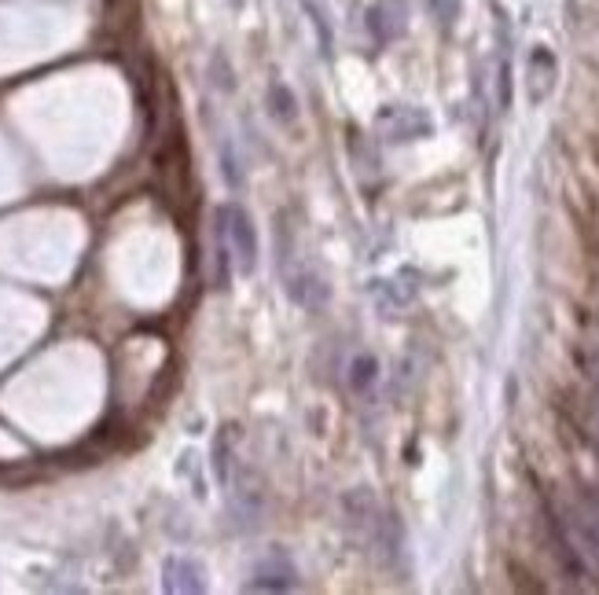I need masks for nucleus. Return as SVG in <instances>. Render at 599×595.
<instances>
[{"mask_svg":"<svg viewBox=\"0 0 599 595\" xmlns=\"http://www.w3.org/2000/svg\"><path fill=\"white\" fill-rule=\"evenodd\" d=\"M217 232H221L225 250L236 258L239 272L250 276L254 265H258V236H254V221H250V214L236 203L221 206V210H217Z\"/></svg>","mask_w":599,"mask_h":595,"instance_id":"1","label":"nucleus"},{"mask_svg":"<svg viewBox=\"0 0 599 595\" xmlns=\"http://www.w3.org/2000/svg\"><path fill=\"white\" fill-rule=\"evenodd\" d=\"M298 584V570L287 555H269L254 566V577L247 581V592H291Z\"/></svg>","mask_w":599,"mask_h":595,"instance_id":"2","label":"nucleus"},{"mask_svg":"<svg viewBox=\"0 0 599 595\" xmlns=\"http://www.w3.org/2000/svg\"><path fill=\"white\" fill-rule=\"evenodd\" d=\"M162 588L173 595H192L206 592V570L195 559H184V555H170L166 566H162Z\"/></svg>","mask_w":599,"mask_h":595,"instance_id":"3","label":"nucleus"},{"mask_svg":"<svg viewBox=\"0 0 599 595\" xmlns=\"http://www.w3.org/2000/svg\"><path fill=\"white\" fill-rule=\"evenodd\" d=\"M269 103H272V114L280 118V122L291 125L298 118V107H294V92L287 85H272L269 89Z\"/></svg>","mask_w":599,"mask_h":595,"instance_id":"4","label":"nucleus"},{"mask_svg":"<svg viewBox=\"0 0 599 595\" xmlns=\"http://www.w3.org/2000/svg\"><path fill=\"white\" fill-rule=\"evenodd\" d=\"M210 74H214V85L221 92H236V78H232V67H228V59L221 52H214L210 59Z\"/></svg>","mask_w":599,"mask_h":595,"instance_id":"5","label":"nucleus"},{"mask_svg":"<svg viewBox=\"0 0 599 595\" xmlns=\"http://www.w3.org/2000/svg\"><path fill=\"white\" fill-rule=\"evenodd\" d=\"M353 375H350V382H353V390H364L368 382L375 379V360L372 357H357L353 360Z\"/></svg>","mask_w":599,"mask_h":595,"instance_id":"6","label":"nucleus"},{"mask_svg":"<svg viewBox=\"0 0 599 595\" xmlns=\"http://www.w3.org/2000/svg\"><path fill=\"white\" fill-rule=\"evenodd\" d=\"M221 173H225L228 188H236L239 184V166H236V151H232V144L225 140V147H221Z\"/></svg>","mask_w":599,"mask_h":595,"instance_id":"7","label":"nucleus"},{"mask_svg":"<svg viewBox=\"0 0 599 595\" xmlns=\"http://www.w3.org/2000/svg\"><path fill=\"white\" fill-rule=\"evenodd\" d=\"M306 12H309V19H313V23H317V30H320V48L328 52V48H331V30H328V23H324V15H320V8H317V4H309V0H306Z\"/></svg>","mask_w":599,"mask_h":595,"instance_id":"8","label":"nucleus"},{"mask_svg":"<svg viewBox=\"0 0 599 595\" xmlns=\"http://www.w3.org/2000/svg\"><path fill=\"white\" fill-rule=\"evenodd\" d=\"M243 4H247V0H228V8H236V12L243 8Z\"/></svg>","mask_w":599,"mask_h":595,"instance_id":"9","label":"nucleus"}]
</instances>
